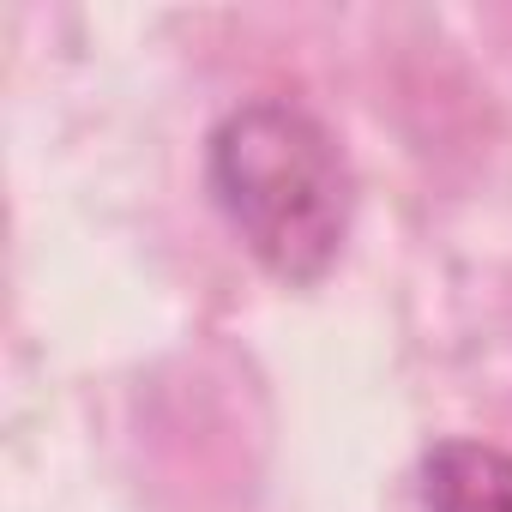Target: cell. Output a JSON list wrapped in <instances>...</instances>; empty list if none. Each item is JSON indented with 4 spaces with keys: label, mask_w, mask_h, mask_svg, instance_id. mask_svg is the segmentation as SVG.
<instances>
[{
    "label": "cell",
    "mask_w": 512,
    "mask_h": 512,
    "mask_svg": "<svg viewBox=\"0 0 512 512\" xmlns=\"http://www.w3.org/2000/svg\"><path fill=\"white\" fill-rule=\"evenodd\" d=\"M205 187L278 284L308 290L338 266L356 187L338 139L308 109L278 97L229 109L205 139Z\"/></svg>",
    "instance_id": "cell-1"
},
{
    "label": "cell",
    "mask_w": 512,
    "mask_h": 512,
    "mask_svg": "<svg viewBox=\"0 0 512 512\" xmlns=\"http://www.w3.org/2000/svg\"><path fill=\"white\" fill-rule=\"evenodd\" d=\"M428 512H512V452L482 440H440L422 458Z\"/></svg>",
    "instance_id": "cell-2"
}]
</instances>
